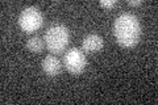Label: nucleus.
<instances>
[{
	"label": "nucleus",
	"mask_w": 158,
	"mask_h": 105,
	"mask_svg": "<svg viewBox=\"0 0 158 105\" xmlns=\"http://www.w3.org/2000/svg\"><path fill=\"white\" fill-rule=\"evenodd\" d=\"M117 43L123 47H133L140 41L141 37V24L138 18L132 13L120 14L113 25Z\"/></svg>",
	"instance_id": "nucleus-1"
},
{
	"label": "nucleus",
	"mask_w": 158,
	"mask_h": 105,
	"mask_svg": "<svg viewBox=\"0 0 158 105\" xmlns=\"http://www.w3.org/2000/svg\"><path fill=\"white\" fill-rule=\"evenodd\" d=\"M44 41L48 50L54 55L61 54L66 50L69 42H70V32L62 24H53L48 28L44 37Z\"/></svg>",
	"instance_id": "nucleus-2"
},
{
	"label": "nucleus",
	"mask_w": 158,
	"mask_h": 105,
	"mask_svg": "<svg viewBox=\"0 0 158 105\" xmlns=\"http://www.w3.org/2000/svg\"><path fill=\"white\" fill-rule=\"evenodd\" d=\"M44 16L36 7H27L19 16V25L25 33H34L42 26Z\"/></svg>",
	"instance_id": "nucleus-3"
},
{
	"label": "nucleus",
	"mask_w": 158,
	"mask_h": 105,
	"mask_svg": "<svg viewBox=\"0 0 158 105\" xmlns=\"http://www.w3.org/2000/svg\"><path fill=\"white\" fill-rule=\"evenodd\" d=\"M87 59L85 51L79 47H71L65 53L63 57V64L66 70L73 75H81L86 68Z\"/></svg>",
	"instance_id": "nucleus-4"
},
{
	"label": "nucleus",
	"mask_w": 158,
	"mask_h": 105,
	"mask_svg": "<svg viewBox=\"0 0 158 105\" xmlns=\"http://www.w3.org/2000/svg\"><path fill=\"white\" fill-rule=\"evenodd\" d=\"M42 70L48 76H57L62 71V63L59 58L53 55H46L42 61Z\"/></svg>",
	"instance_id": "nucleus-5"
},
{
	"label": "nucleus",
	"mask_w": 158,
	"mask_h": 105,
	"mask_svg": "<svg viewBox=\"0 0 158 105\" xmlns=\"http://www.w3.org/2000/svg\"><path fill=\"white\" fill-rule=\"evenodd\" d=\"M104 41L99 34H87L82 41V50L85 53H96L103 49Z\"/></svg>",
	"instance_id": "nucleus-6"
},
{
	"label": "nucleus",
	"mask_w": 158,
	"mask_h": 105,
	"mask_svg": "<svg viewBox=\"0 0 158 105\" xmlns=\"http://www.w3.org/2000/svg\"><path fill=\"white\" fill-rule=\"evenodd\" d=\"M44 46H45V41L38 36H33L27 41V49L31 53H41Z\"/></svg>",
	"instance_id": "nucleus-7"
},
{
	"label": "nucleus",
	"mask_w": 158,
	"mask_h": 105,
	"mask_svg": "<svg viewBox=\"0 0 158 105\" xmlns=\"http://www.w3.org/2000/svg\"><path fill=\"white\" fill-rule=\"evenodd\" d=\"M100 6L103 8H113L116 6V0H100Z\"/></svg>",
	"instance_id": "nucleus-8"
},
{
	"label": "nucleus",
	"mask_w": 158,
	"mask_h": 105,
	"mask_svg": "<svg viewBox=\"0 0 158 105\" xmlns=\"http://www.w3.org/2000/svg\"><path fill=\"white\" fill-rule=\"evenodd\" d=\"M128 4L129 6H140V4H142L141 0H128Z\"/></svg>",
	"instance_id": "nucleus-9"
}]
</instances>
